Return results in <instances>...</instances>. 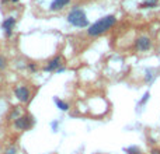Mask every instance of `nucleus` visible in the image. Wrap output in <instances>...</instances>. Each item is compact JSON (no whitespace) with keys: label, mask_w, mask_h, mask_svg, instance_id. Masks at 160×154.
<instances>
[{"label":"nucleus","mask_w":160,"mask_h":154,"mask_svg":"<svg viewBox=\"0 0 160 154\" xmlns=\"http://www.w3.org/2000/svg\"><path fill=\"white\" fill-rule=\"evenodd\" d=\"M117 22L115 16H105L102 18H100L98 21H96L93 25H90L87 30V34L90 36H98L101 34L107 32L111 27H114Z\"/></svg>","instance_id":"f257e3e1"},{"label":"nucleus","mask_w":160,"mask_h":154,"mask_svg":"<svg viewBox=\"0 0 160 154\" xmlns=\"http://www.w3.org/2000/svg\"><path fill=\"white\" fill-rule=\"evenodd\" d=\"M68 21L72 25L79 28H84L88 25V20L86 17V13L79 7H75L69 14H68Z\"/></svg>","instance_id":"f03ea898"},{"label":"nucleus","mask_w":160,"mask_h":154,"mask_svg":"<svg viewBox=\"0 0 160 154\" xmlns=\"http://www.w3.org/2000/svg\"><path fill=\"white\" fill-rule=\"evenodd\" d=\"M32 125V118L31 116H21V118H17L14 122V126L20 130H27L31 128Z\"/></svg>","instance_id":"7ed1b4c3"},{"label":"nucleus","mask_w":160,"mask_h":154,"mask_svg":"<svg viewBox=\"0 0 160 154\" xmlns=\"http://www.w3.org/2000/svg\"><path fill=\"white\" fill-rule=\"evenodd\" d=\"M135 46L139 52H146V51H149L150 46H152V41H150L148 36H139L135 42Z\"/></svg>","instance_id":"20e7f679"},{"label":"nucleus","mask_w":160,"mask_h":154,"mask_svg":"<svg viewBox=\"0 0 160 154\" xmlns=\"http://www.w3.org/2000/svg\"><path fill=\"white\" fill-rule=\"evenodd\" d=\"M14 93H16V97L21 102H27L30 99V90L27 87H18V88H16Z\"/></svg>","instance_id":"39448f33"},{"label":"nucleus","mask_w":160,"mask_h":154,"mask_svg":"<svg viewBox=\"0 0 160 154\" xmlns=\"http://www.w3.org/2000/svg\"><path fill=\"white\" fill-rule=\"evenodd\" d=\"M14 24H16V20H14L13 17H8V18H6L4 21H3L2 27H3V30L6 31V35H8V36L11 35V30H13Z\"/></svg>","instance_id":"423d86ee"},{"label":"nucleus","mask_w":160,"mask_h":154,"mask_svg":"<svg viewBox=\"0 0 160 154\" xmlns=\"http://www.w3.org/2000/svg\"><path fill=\"white\" fill-rule=\"evenodd\" d=\"M62 60H63V59H62V56H56L55 59H52V60L47 65L45 70H47V72H53V70H56L62 65Z\"/></svg>","instance_id":"0eeeda50"},{"label":"nucleus","mask_w":160,"mask_h":154,"mask_svg":"<svg viewBox=\"0 0 160 154\" xmlns=\"http://www.w3.org/2000/svg\"><path fill=\"white\" fill-rule=\"evenodd\" d=\"M70 0H53L52 3H51V10L56 11V10H61V8H63L66 4H69Z\"/></svg>","instance_id":"6e6552de"},{"label":"nucleus","mask_w":160,"mask_h":154,"mask_svg":"<svg viewBox=\"0 0 160 154\" xmlns=\"http://www.w3.org/2000/svg\"><path fill=\"white\" fill-rule=\"evenodd\" d=\"M156 4H158V0H148V2L141 3L139 7L141 8H152V7H155Z\"/></svg>","instance_id":"1a4fd4ad"},{"label":"nucleus","mask_w":160,"mask_h":154,"mask_svg":"<svg viewBox=\"0 0 160 154\" xmlns=\"http://www.w3.org/2000/svg\"><path fill=\"white\" fill-rule=\"evenodd\" d=\"M55 104H56V107H58L59 109H62V111H68V109H69V105H68L66 102H63L62 99H59V98H55Z\"/></svg>","instance_id":"9d476101"},{"label":"nucleus","mask_w":160,"mask_h":154,"mask_svg":"<svg viewBox=\"0 0 160 154\" xmlns=\"http://www.w3.org/2000/svg\"><path fill=\"white\" fill-rule=\"evenodd\" d=\"M125 152H127L128 154H142L141 149L136 146H132V147H128V149H125Z\"/></svg>","instance_id":"9b49d317"},{"label":"nucleus","mask_w":160,"mask_h":154,"mask_svg":"<svg viewBox=\"0 0 160 154\" xmlns=\"http://www.w3.org/2000/svg\"><path fill=\"white\" fill-rule=\"evenodd\" d=\"M149 97H150V94H149V91H148V93H146V94H145V95H143V98H142L141 101H139V105H143L145 102H146L148 99H149Z\"/></svg>","instance_id":"f8f14e48"},{"label":"nucleus","mask_w":160,"mask_h":154,"mask_svg":"<svg viewBox=\"0 0 160 154\" xmlns=\"http://www.w3.org/2000/svg\"><path fill=\"white\" fill-rule=\"evenodd\" d=\"M4 67H6V59L3 56H0V70L4 69Z\"/></svg>","instance_id":"ddd939ff"},{"label":"nucleus","mask_w":160,"mask_h":154,"mask_svg":"<svg viewBox=\"0 0 160 154\" xmlns=\"http://www.w3.org/2000/svg\"><path fill=\"white\" fill-rule=\"evenodd\" d=\"M6 154H16V147H10V149L6 152Z\"/></svg>","instance_id":"4468645a"},{"label":"nucleus","mask_w":160,"mask_h":154,"mask_svg":"<svg viewBox=\"0 0 160 154\" xmlns=\"http://www.w3.org/2000/svg\"><path fill=\"white\" fill-rule=\"evenodd\" d=\"M150 154H160V149H153L152 152H150Z\"/></svg>","instance_id":"2eb2a0df"},{"label":"nucleus","mask_w":160,"mask_h":154,"mask_svg":"<svg viewBox=\"0 0 160 154\" xmlns=\"http://www.w3.org/2000/svg\"><path fill=\"white\" fill-rule=\"evenodd\" d=\"M28 67H30V69H31V70H35V69H37V67H35V66H34V65H30V66H28Z\"/></svg>","instance_id":"dca6fc26"},{"label":"nucleus","mask_w":160,"mask_h":154,"mask_svg":"<svg viewBox=\"0 0 160 154\" xmlns=\"http://www.w3.org/2000/svg\"><path fill=\"white\" fill-rule=\"evenodd\" d=\"M6 2H7V0H3V3H6Z\"/></svg>","instance_id":"f3484780"},{"label":"nucleus","mask_w":160,"mask_h":154,"mask_svg":"<svg viewBox=\"0 0 160 154\" xmlns=\"http://www.w3.org/2000/svg\"><path fill=\"white\" fill-rule=\"evenodd\" d=\"M13 2H18V0H13Z\"/></svg>","instance_id":"a211bd4d"}]
</instances>
